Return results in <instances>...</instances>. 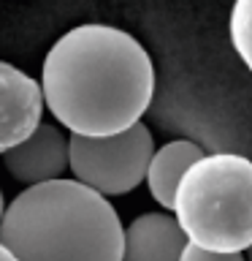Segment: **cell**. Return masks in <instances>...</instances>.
I'll return each mask as SVG.
<instances>
[{"label": "cell", "mask_w": 252, "mask_h": 261, "mask_svg": "<svg viewBox=\"0 0 252 261\" xmlns=\"http://www.w3.org/2000/svg\"><path fill=\"white\" fill-rule=\"evenodd\" d=\"M41 87L46 109L73 136H117L149 109L154 65L130 33L89 22L52 44Z\"/></svg>", "instance_id": "cell-1"}, {"label": "cell", "mask_w": 252, "mask_h": 261, "mask_svg": "<svg viewBox=\"0 0 252 261\" xmlns=\"http://www.w3.org/2000/svg\"><path fill=\"white\" fill-rule=\"evenodd\" d=\"M0 242L16 261L125 258V226L111 201L65 177L16 196L0 223Z\"/></svg>", "instance_id": "cell-2"}, {"label": "cell", "mask_w": 252, "mask_h": 261, "mask_svg": "<svg viewBox=\"0 0 252 261\" xmlns=\"http://www.w3.org/2000/svg\"><path fill=\"white\" fill-rule=\"evenodd\" d=\"M174 218L187 242L214 253L252 248V161L236 152H211L176 188Z\"/></svg>", "instance_id": "cell-3"}, {"label": "cell", "mask_w": 252, "mask_h": 261, "mask_svg": "<svg viewBox=\"0 0 252 261\" xmlns=\"http://www.w3.org/2000/svg\"><path fill=\"white\" fill-rule=\"evenodd\" d=\"M73 179L101 196H122L136 191L146 179L154 142L144 122L117 136H73L68 139Z\"/></svg>", "instance_id": "cell-4"}, {"label": "cell", "mask_w": 252, "mask_h": 261, "mask_svg": "<svg viewBox=\"0 0 252 261\" xmlns=\"http://www.w3.org/2000/svg\"><path fill=\"white\" fill-rule=\"evenodd\" d=\"M44 106V87L16 65L0 60V155L36 134Z\"/></svg>", "instance_id": "cell-5"}, {"label": "cell", "mask_w": 252, "mask_h": 261, "mask_svg": "<svg viewBox=\"0 0 252 261\" xmlns=\"http://www.w3.org/2000/svg\"><path fill=\"white\" fill-rule=\"evenodd\" d=\"M3 163L8 174L27 188L52 182V179H60V174L71 166L68 139L60 128L41 122L27 142H22L19 147H14L3 155Z\"/></svg>", "instance_id": "cell-6"}, {"label": "cell", "mask_w": 252, "mask_h": 261, "mask_svg": "<svg viewBox=\"0 0 252 261\" xmlns=\"http://www.w3.org/2000/svg\"><path fill=\"white\" fill-rule=\"evenodd\" d=\"M184 231L168 212H144L125 228L122 261H182Z\"/></svg>", "instance_id": "cell-7"}, {"label": "cell", "mask_w": 252, "mask_h": 261, "mask_svg": "<svg viewBox=\"0 0 252 261\" xmlns=\"http://www.w3.org/2000/svg\"><path fill=\"white\" fill-rule=\"evenodd\" d=\"M201 158L203 150L190 139H174V142L163 144L160 150H154L149 171H146V185H149L152 199L163 210H174L179 182Z\"/></svg>", "instance_id": "cell-8"}, {"label": "cell", "mask_w": 252, "mask_h": 261, "mask_svg": "<svg viewBox=\"0 0 252 261\" xmlns=\"http://www.w3.org/2000/svg\"><path fill=\"white\" fill-rule=\"evenodd\" d=\"M231 44L241 63L252 71V0H233L231 8Z\"/></svg>", "instance_id": "cell-9"}, {"label": "cell", "mask_w": 252, "mask_h": 261, "mask_svg": "<svg viewBox=\"0 0 252 261\" xmlns=\"http://www.w3.org/2000/svg\"><path fill=\"white\" fill-rule=\"evenodd\" d=\"M182 261H244V253H214L187 242L182 250Z\"/></svg>", "instance_id": "cell-10"}, {"label": "cell", "mask_w": 252, "mask_h": 261, "mask_svg": "<svg viewBox=\"0 0 252 261\" xmlns=\"http://www.w3.org/2000/svg\"><path fill=\"white\" fill-rule=\"evenodd\" d=\"M0 261H16V256H14V253L6 248L3 242H0Z\"/></svg>", "instance_id": "cell-11"}, {"label": "cell", "mask_w": 252, "mask_h": 261, "mask_svg": "<svg viewBox=\"0 0 252 261\" xmlns=\"http://www.w3.org/2000/svg\"><path fill=\"white\" fill-rule=\"evenodd\" d=\"M6 201H3V191H0V223H3V218H6Z\"/></svg>", "instance_id": "cell-12"}]
</instances>
